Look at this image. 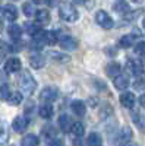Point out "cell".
I'll list each match as a JSON object with an SVG mask.
<instances>
[{
	"mask_svg": "<svg viewBox=\"0 0 145 146\" xmlns=\"http://www.w3.org/2000/svg\"><path fill=\"white\" fill-rule=\"evenodd\" d=\"M53 113H54V110H53V105H51V104H44V105H41L40 110H38V114H40L43 118H45V120H50V118L53 117Z\"/></svg>",
	"mask_w": 145,
	"mask_h": 146,
	"instance_id": "cell-19",
	"label": "cell"
},
{
	"mask_svg": "<svg viewBox=\"0 0 145 146\" xmlns=\"http://www.w3.org/2000/svg\"><path fill=\"white\" fill-rule=\"evenodd\" d=\"M48 56H51L56 62H60V63H67L69 60H70L66 54H60V53H56V51H50V53H48Z\"/></svg>",
	"mask_w": 145,
	"mask_h": 146,
	"instance_id": "cell-29",
	"label": "cell"
},
{
	"mask_svg": "<svg viewBox=\"0 0 145 146\" xmlns=\"http://www.w3.org/2000/svg\"><path fill=\"white\" fill-rule=\"evenodd\" d=\"M28 118L25 117V115H18V117H15V120H13V123H12V127H13V130L16 131V133H22V131H25V129L28 127Z\"/></svg>",
	"mask_w": 145,
	"mask_h": 146,
	"instance_id": "cell-7",
	"label": "cell"
},
{
	"mask_svg": "<svg viewBox=\"0 0 145 146\" xmlns=\"http://www.w3.org/2000/svg\"><path fill=\"white\" fill-rule=\"evenodd\" d=\"M10 95V89L7 85H2L0 86V100H7Z\"/></svg>",
	"mask_w": 145,
	"mask_h": 146,
	"instance_id": "cell-30",
	"label": "cell"
},
{
	"mask_svg": "<svg viewBox=\"0 0 145 146\" xmlns=\"http://www.w3.org/2000/svg\"><path fill=\"white\" fill-rule=\"evenodd\" d=\"M0 10H2V6H0Z\"/></svg>",
	"mask_w": 145,
	"mask_h": 146,
	"instance_id": "cell-40",
	"label": "cell"
},
{
	"mask_svg": "<svg viewBox=\"0 0 145 146\" xmlns=\"http://www.w3.org/2000/svg\"><path fill=\"white\" fill-rule=\"evenodd\" d=\"M134 137V131L130 127H122V130L119 131L117 139H116V145L117 146H126L128 143H130V139Z\"/></svg>",
	"mask_w": 145,
	"mask_h": 146,
	"instance_id": "cell-6",
	"label": "cell"
},
{
	"mask_svg": "<svg viewBox=\"0 0 145 146\" xmlns=\"http://www.w3.org/2000/svg\"><path fill=\"white\" fill-rule=\"evenodd\" d=\"M9 139V127L6 121H0V143H6Z\"/></svg>",
	"mask_w": 145,
	"mask_h": 146,
	"instance_id": "cell-23",
	"label": "cell"
},
{
	"mask_svg": "<svg viewBox=\"0 0 145 146\" xmlns=\"http://www.w3.org/2000/svg\"><path fill=\"white\" fill-rule=\"evenodd\" d=\"M43 135L47 137V142H51L53 139H56V130L51 126H44L43 127Z\"/></svg>",
	"mask_w": 145,
	"mask_h": 146,
	"instance_id": "cell-28",
	"label": "cell"
},
{
	"mask_svg": "<svg viewBox=\"0 0 145 146\" xmlns=\"http://www.w3.org/2000/svg\"><path fill=\"white\" fill-rule=\"evenodd\" d=\"M50 22V12L47 9H40L35 12V25H45Z\"/></svg>",
	"mask_w": 145,
	"mask_h": 146,
	"instance_id": "cell-8",
	"label": "cell"
},
{
	"mask_svg": "<svg viewBox=\"0 0 145 146\" xmlns=\"http://www.w3.org/2000/svg\"><path fill=\"white\" fill-rule=\"evenodd\" d=\"M128 70L132 73V75H136L139 76L141 73H142V63L139 62V60H135V58H132V60H128Z\"/></svg>",
	"mask_w": 145,
	"mask_h": 146,
	"instance_id": "cell-14",
	"label": "cell"
},
{
	"mask_svg": "<svg viewBox=\"0 0 145 146\" xmlns=\"http://www.w3.org/2000/svg\"><path fill=\"white\" fill-rule=\"evenodd\" d=\"M25 29H27V32H28L29 35H32V36L40 31V29H38V27L35 25V23H34V25H32V23H27V25H25Z\"/></svg>",
	"mask_w": 145,
	"mask_h": 146,
	"instance_id": "cell-33",
	"label": "cell"
},
{
	"mask_svg": "<svg viewBox=\"0 0 145 146\" xmlns=\"http://www.w3.org/2000/svg\"><path fill=\"white\" fill-rule=\"evenodd\" d=\"M5 57H6V50H2V48H0V63L5 60Z\"/></svg>",
	"mask_w": 145,
	"mask_h": 146,
	"instance_id": "cell-35",
	"label": "cell"
},
{
	"mask_svg": "<svg viewBox=\"0 0 145 146\" xmlns=\"http://www.w3.org/2000/svg\"><path fill=\"white\" fill-rule=\"evenodd\" d=\"M139 101H141V105H142V107H145V95H144V96H141V100H139Z\"/></svg>",
	"mask_w": 145,
	"mask_h": 146,
	"instance_id": "cell-36",
	"label": "cell"
},
{
	"mask_svg": "<svg viewBox=\"0 0 145 146\" xmlns=\"http://www.w3.org/2000/svg\"><path fill=\"white\" fill-rule=\"evenodd\" d=\"M22 100H23V96H22V94H21V92H10L9 98H7L6 101H7L10 105L16 107V105H19V104L22 102Z\"/></svg>",
	"mask_w": 145,
	"mask_h": 146,
	"instance_id": "cell-24",
	"label": "cell"
},
{
	"mask_svg": "<svg viewBox=\"0 0 145 146\" xmlns=\"http://www.w3.org/2000/svg\"><path fill=\"white\" fill-rule=\"evenodd\" d=\"M135 101H136V98L132 92H123L122 95H120V104H122L125 108H134Z\"/></svg>",
	"mask_w": 145,
	"mask_h": 146,
	"instance_id": "cell-13",
	"label": "cell"
},
{
	"mask_svg": "<svg viewBox=\"0 0 145 146\" xmlns=\"http://www.w3.org/2000/svg\"><path fill=\"white\" fill-rule=\"evenodd\" d=\"M0 29H2V21H0Z\"/></svg>",
	"mask_w": 145,
	"mask_h": 146,
	"instance_id": "cell-39",
	"label": "cell"
},
{
	"mask_svg": "<svg viewBox=\"0 0 145 146\" xmlns=\"http://www.w3.org/2000/svg\"><path fill=\"white\" fill-rule=\"evenodd\" d=\"M126 146H136V145H135V143H128Z\"/></svg>",
	"mask_w": 145,
	"mask_h": 146,
	"instance_id": "cell-37",
	"label": "cell"
},
{
	"mask_svg": "<svg viewBox=\"0 0 145 146\" xmlns=\"http://www.w3.org/2000/svg\"><path fill=\"white\" fill-rule=\"evenodd\" d=\"M142 25H144V28H145V18H144V21H142Z\"/></svg>",
	"mask_w": 145,
	"mask_h": 146,
	"instance_id": "cell-38",
	"label": "cell"
},
{
	"mask_svg": "<svg viewBox=\"0 0 145 146\" xmlns=\"http://www.w3.org/2000/svg\"><path fill=\"white\" fill-rule=\"evenodd\" d=\"M134 86H135V89H142L144 86H145V76H138L136 78V80L134 82Z\"/></svg>",
	"mask_w": 145,
	"mask_h": 146,
	"instance_id": "cell-32",
	"label": "cell"
},
{
	"mask_svg": "<svg viewBox=\"0 0 145 146\" xmlns=\"http://www.w3.org/2000/svg\"><path fill=\"white\" fill-rule=\"evenodd\" d=\"M57 96H59V89L56 86H45L40 94V100L45 104H51L57 100Z\"/></svg>",
	"mask_w": 145,
	"mask_h": 146,
	"instance_id": "cell-4",
	"label": "cell"
},
{
	"mask_svg": "<svg viewBox=\"0 0 145 146\" xmlns=\"http://www.w3.org/2000/svg\"><path fill=\"white\" fill-rule=\"evenodd\" d=\"M59 127H60V130H62V131L69 133L70 129H72V120H70V117L66 115V114L60 115L59 117Z\"/></svg>",
	"mask_w": 145,
	"mask_h": 146,
	"instance_id": "cell-17",
	"label": "cell"
},
{
	"mask_svg": "<svg viewBox=\"0 0 145 146\" xmlns=\"http://www.w3.org/2000/svg\"><path fill=\"white\" fill-rule=\"evenodd\" d=\"M40 143V139L35 136V135H25V137H23L21 140V146H38Z\"/></svg>",
	"mask_w": 145,
	"mask_h": 146,
	"instance_id": "cell-20",
	"label": "cell"
},
{
	"mask_svg": "<svg viewBox=\"0 0 145 146\" xmlns=\"http://www.w3.org/2000/svg\"><path fill=\"white\" fill-rule=\"evenodd\" d=\"M113 10L119 15H125L129 12V5L126 2H114L113 3Z\"/></svg>",
	"mask_w": 145,
	"mask_h": 146,
	"instance_id": "cell-22",
	"label": "cell"
},
{
	"mask_svg": "<svg viewBox=\"0 0 145 146\" xmlns=\"http://www.w3.org/2000/svg\"><path fill=\"white\" fill-rule=\"evenodd\" d=\"M70 108H72V111L75 113V115H78V117H84V115H85V113H87L85 102L81 101V100L72 101V102H70Z\"/></svg>",
	"mask_w": 145,
	"mask_h": 146,
	"instance_id": "cell-10",
	"label": "cell"
},
{
	"mask_svg": "<svg viewBox=\"0 0 145 146\" xmlns=\"http://www.w3.org/2000/svg\"><path fill=\"white\" fill-rule=\"evenodd\" d=\"M87 145L88 146H101L103 145V139H101V135L100 133H91L87 139Z\"/></svg>",
	"mask_w": 145,
	"mask_h": 146,
	"instance_id": "cell-21",
	"label": "cell"
},
{
	"mask_svg": "<svg viewBox=\"0 0 145 146\" xmlns=\"http://www.w3.org/2000/svg\"><path fill=\"white\" fill-rule=\"evenodd\" d=\"M57 42L60 45V48H63V50H76L78 48V41L75 38H72L70 35H57Z\"/></svg>",
	"mask_w": 145,
	"mask_h": 146,
	"instance_id": "cell-5",
	"label": "cell"
},
{
	"mask_svg": "<svg viewBox=\"0 0 145 146\" xmlns=\"http://www.w3.org/2000/svg\"><path fill=\"white\" fill-rule=\"evenodd\" d=\"M7 34H9V36L13 41H18V40H21V36H22V28L19 25H16V23H12V25L7 28Z\"/></svg>",
	"mask_w": 145,
	"mask_h": 146,
	"instance_id": "cell-18",
	"label": "cell"
},
{
	"mask_svg": "<svg viewBox=\"0 0 145 146\" xmlns=\"http://www.w3.org/2000/svg\"><path fill=\"white\" fill-rule=\"evenodd\" d=\"M72 133L76 136H82L84 133H85V127H84V124L81 123V121H75V123H72Z\"/></svg>",
	"mask_w": 145,
	"mask_h": 146,
	"instance_id": "cell-26",
	"label": "cell"
},
{
	"mask_svg": "<svg viewBox=\"0 0 145 146\" xmlns=\"http://www.w3.org/2000/svg\"><path fill=\"white\" fill-rule=\"evenodd\" d=\"M22 10H23V15H25V16H32V15H35V7H34V3H32V2L22 3Z\"/></svg>",
	"mask_w": 145,
	"mask_h": 146,
	"instance_id": "cell-27",
	"label": "cell"
},
{
	"mask_svg": "<svg viewBox=\"0 0 145 146\" xmlns=\"http://www.w3.org/2000/svg\"><path fill=\"white\" fill-rule=\"evenodd\" d=\"M113 83H114V88H116V89H119V91H125V89L129 86V79H128L126 75H119V76L114 78Z\"/></svg>",
	"mask_w": 145,
	"mask_h": 146,
	"instance_id": "cell-16",
	"label": "cell"
},
{
	"mask_svg": "<svg viewBox=\"0 0 145 146\" xmlns=\"http://www.w3.org/2000/svg\"><path fill=\"white\" fill-rule=\"evenodd\" d=\"M134 41H135V36L132 34H128V35H123L122 38L119 40V45L122 48H128L130 45H134Z\"/></svg>",
	"mask_w": 145,
	"mask_h": 146,
	"instance_id": "cell-25",
	"label": "cell"
},
{
	"mask_svg": "<svg viewBox=\"0 0 145 146\" xmlns=\"http://www.w3.org/2000/svg\"><path fill=\"white\" fill-rule=\"evenodd\" d=\"M48 146H65V143H63V140H60V139H53L50 143H48Z\"/></svg>",
	"mask_w": 145,
	"mask_h": 146,
	"instance_id": "cell-34",
	"label": "cell"
},
{
	"mask_svg": "<svg viewBox=\"0 0 145 146\" xmlns=\"http://www.w3.org/2000/svg\"><path fill=\"white\" fill-rule=\"evenodd\" d=\"M134 50H135V54H138V56L145 54V41H139V42L134 47Z\"/></svg>",
	"mask_w": 145,
	"mask_h": 146,
	"instance_id": "cell-31",
	"label": "cell"
},
{
	"mask_svg": "<svg viewBox=\"0 0 145 146\" xmlns=\"http://www.w3.org/2000/svg\"><path fill=\"white\" fill-rule=\"evenodd\" d=\"M29 64L34 69H43L44 64H45V57L40 53H32L29 56Z\"/></svg>",
	"mask_w": 145,
	"mask_h": 146,
	"instance_id": "cell-9",
	"label": "cell"
},
{
	"mask_svg": "<svg viewBox=\"0 0 145 146\" xmlns=\"http://www.w3.org/2000/svg\"><path fill=\"white\" fill-rule=\"evenodd\" d=\"M59 16H60V19H62V21L72 23V22H76L78 21L79 13H78V10L72 5H67L66 3V5H63L62 7L59 9Z\"/></svg>",
	"mask_w": 145,
	"mask_h": 146,
	"instance_id": "cell-2",
	"label": "cell"
},
{
	"mask_svg": "<svg viewBox=\"0 0 145 146\" xmlns=\"http://www.w3.org/2000/svg\"><path fill=\"white\" fill-rule=\"evenodd\" d=\"M95 22L98 23L101 28H104V29H112L114 27L113 18L108 15L107 12H104V10H98L95 13Z\"/></svg>",
	"mask_w": 145,
	"mask_h": 146,
	"instance_id": "cell-3",
	"label": "cell"
},
{
	"mask_svg": "<svg viewBox=\"0 0 145 146\" xmlns=\"http://www.w3.org/2000/svg\"><path fill=\"white\" fill-rule=\"evenodd\" d=\"M21 66H22L21 60L18 57H10L5 64V70H6V73H16L21 69Z\"/></svg>",
	"mask_w": 145,
	"mask_h": 146,
	"instance_id": "cell-11",
	"label": "cell"
},
{
	"mask_svg": "<svg viewBox=\"0 0 145 146\" xmlns=\"http://www.w3.org/2000/svg\"><path fill=\"white\" fill-rule=\"evenodd\" d=\"M18 83H19V89H21L22 96L23 95H25V96H31L35 92V89H37V82H35V79L32 78V75L28 70H23L21 73Z\"/></svg>",
	"mask_w": 145,
	"mask_h": 146,
	"instance_id": "cell-1",
	"label": "cell"
},
{
	"mask_svg": "<svg viewBox=\"0 0 145 146\" xmlns=\"http://www.w3.org/2000/svg\"><path fill=\"white\" fill-rule=\"evenodd\" d=\"M104 70H106V75H107V76L116 78V76L120 75V70H122V69H120V64H119L117 62H112V63L106 64Z\"/></svg>",
	"mask_w": 145,
	"mask_h": 146,
	"instance_id": "cell-15",
	"label": "cell"
},
{
	"mask_svg": "<svg viewBox=\"0 0 145 146\" xmlns=\"http://www.w3.org/2000/svg\"><path fill=\"white\" fill-rule=\"evenodd\" d=\"M3 16L5 19H7L9 22H13L18 19V9L15 7V5H6L3 9Z\"/></svg>",
	"mask_w": 145,
	"mask_h": 146,
	"instance_id": "cell-12",
	"label": "cell"
}]
</instances>
